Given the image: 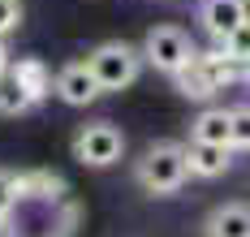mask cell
I'll return each instance as SVG.
<instances>
[{
    "label": "cell",
    "mask_w": 250,
    "mask_h": 237,
    "mask_svg": "<svg viewBox=\"0 0 250 237\" xmlns=\"http://www.w3.org/2000/svg\"><path fill=\"white\" fill-rule=\"evenodd\" d=\"M134 177H138V185H143L147 194H177V190L186 185V177H190L186 151H181L177 142H155V147L143 151Z\"/></svg>",
    "instance_id": "obj_1"
},
{
    "label": "cell",
    "mask_w": 250,
    "mask_h": 237,
    "mask_svg": "<svg viewBox=\"0 0 250 237\" xmlns=\"http://www.w3.org/2000/svg\"><path fill=\"white\" fill-rule=\"evenodd\" d=\"M86 69L95 74L100 91H125L143 74V52L121 43V39H112V43H100L95 52L86 56Z\"/></svg>",
    "instance_id": "obj_2"
},
{
    "label": "cell",
    "mask_w": 250,
    "mask_h": 237,
    "mask_svg": "<svg viewBox=\"0 0 250 237\" xmlns=\"http://www.w3.org/2000/svg\"><path fill=\"white\" fill-rule=\"evenodd\" d=\"M173 78H177V91H181L186 99H207V95L225 91L229 82L237 78V65L225 60L220 52H194V56H190V65L177 69Z\"/></svg>",
    "instance_id": "obj_3"
},
{
    "label": "cell",
    "mask_w": 250,
    "mask_h": 237,
    "mask_svg": "<svg viewBox=\"0 0 250 237\" xmlns=\"http://www.w3.org/2000/svg\"><path fill=\"white\" fill-rule=\"evenodd\" d=\"M121 151H125V138L112 121H91L74 134V159L86 168H108L121 159Z\"/></svg>",
    "instance_id": "obj_4"
},
{
    "label": "cell",
    "mask_w": 250,
    "mask_h": 237,
    "mask_svg": "<svg viewBox=\"0 0 250 237\" xmlns=\"http://www.w3.org/2000/svg\"><path fill=\"white\" fill-rule=\"evenodd\" d=\"M190 56H194V43H190V35L181 26H155V30H147V39H143V60L155 65L160 74L186 69Z\"/></svg>",
    "instance_id": "obj_5"
},
{
    "label": "cell",
    "mask_w": 250,
    "mask_h": 237,
    "mask_svg": "<svg viewBox=\"0 0 250 237\" xmlns=\"http://www.w3.org/2000/svg\"><path fill=\"white\" fill-rule=\"evenodd\" d=\"M52 91H56L69 108H86V104H95V99L104 95L100 82H95V74L86 69V60H69V65L52 78Z\"/></svg>",
    "instance_id": "obj_6"
},
{
    "label": "cell",
    "mask_w": 250,
    "mask_h": 237,
    "mask_svg": "<svg viewBox=\"0 0 250 237\" xmlns=\"http://www.w3.org/2000/svg\"><path fill=\"white\" fill-rule=\"evenodd\" d=\"M181 151H186V168H190V177H207V181H211V177H220V173L229 168V159H233V147L194 142V138H190Z\"/></svg>",
    "instance_id": "obj_7"
},
{
    "label": "cell",
    "mask_w": 250,
    "mask_h": 237,
    "mask_svg": "<svg viewBox=\"0 0 250 237\" xmlns=\"http://www.w3.org/2000/svg\"><path fill=\"white\" fill-rule=\"evenodd\" d=\"M9 78L18 82L35 104L52 91V74H48V65H43L39 56H18V60H9Z\"/></svg>",
    "instance_id": "obj_8"
},
{
    "label": "cell",
    "mask_w": 250,
    "mask_h": 237,
    "mask_svg": "<svg viewBox=\"0 0 250 237\" xmlns=\"http://www.w3.org/2000/svg\"><path fill=\"white\" fill-rule=\"evenodd\" d=\"M203 26H207V35L220 43V39H229L233 30L242 26V9H237V0H203Z\"/></svg>",
    "instance_id": "obj_9"
},
{
    "label": "cell",
    "mask_w": 250,
    "mask_h": 237,
    "mask_svg": "<svg viewBox=\"0 0 250 237\" xmlns=\"http://www.w3.org/2000/svg\"><path fill=\"white\" fill-rule=\"evenodd\" d=\"M207 237H250V207L246 203H225L211 211Z\"/></svg>",
    "instance_id": "obj_10"
},
{
    "label": "cell",
    "mask_w": 250,
    "mask_h": 237,
    "mask_svg": "<svg viewBox=\"0 0 250 237\" xmlns=\"http://www.w3.org/2000/svg\"><path fill=\"white\" fill-rule=\"evenodd\" d=\"M190 138L194 142L229 147V108H207V112H199V121L190 125Z\"/></svg>",
    "instance_id": "obj_11"
},
{
    "label": "cell",
    "mask_w": 250,
    "mask_h": 237,
    "mask_svg": "<svg viewBox=\"0 0 250 237\" xmlns=\"http://www.w3.org/2000/svg\"><path fill=\"white\" fill-rule=\"evenodd\" d=\"M30 108H35V99H30L22 86L9 78V69H4V74H0V117H22Z\"/></svg>",
    "instance_id": "obj_12"
},
{
    "label": "cell",
    "mask_w": 250,
    "mask_h": 237,
    "mask_svg": "<svg viewBox=\"0 0 250 237\" xmlns=\"http://www.w3.org/2000/svg\"><path fill=\"white\" fill-rule=\"evenodd\" d=\"M220 56H225V60H233L237 69L250 60V22H242L229 39H220Z\"/></svg>",
    "instance_id": "obj_13"
},
{
    "label": "cell",
    "mask_w": 250,
    "mask_h": 237,
    "mask_svg": "<svg viewBox=\"0 0 250 237\" xmlns=\"http://www.w3.org/2000/svg\"><path fill=\"white\" fill-rule=\"evenodd\" d=\"M229 147L250 151V104L246 108H229Z\"/></svg>",
    "instance_id": "obj_14"
},
{
    "label": "cell",
    "mask_w": 250,
    "mask_h": 237,
    "mask_svg": "<svg viewBox=\"0 0 250 237\" xmlns=\"http://www.w3.org/2000/svg\"><path fill=\"white\" fill-rule=\"evenodd\" d=\"M18 22H22V0H0V39L18 30Z\"/></svg>",
    "instance_id": "obj_15"
},
{
    "label": "cell",
    "mask_w": 250,
    "mask_h": 237,
    "mask_svg": "<svg viewBox=\"0 0 250 237\" xmlns=\"http://www.w3.org/2000/svg\"><path fill=\"white\" fill-rule=\"evenodd\" d=\"M13 207H18V185H13V173L0 168V220H4Z\"/></svg>",
    "instance_id": "obj_16"
},
{
    "label": "cell",
    "mask_w": 250,
    "mask_h": 237,
    "mask_svg": "<svg viewBox=\"0 0 250 237\" xmlns=\"http://www.w3.org/2000/svg\"><path fill=\"white\" fill-rule=\"evenodd\" d=\"M9 69V48H4V39H0V74Z\"/></svg>",
    "instance_id": "obj_17"
},
{
    "label": "cell",
    "mask_w": 250,
    "mask_h": 237,
    "mask_svg": "<svg viewBox=\"0 0 250 237\" xmlns=\"http://www.w3.org/2000/svg\"><path fill=\"white\" fill-rule=\"evenodd\" d=\"M237 9H242V22H250V0H237Z\"/></svg>",
    "instance_id": "obj_18"
},
{
    "label": "cell",
    "mask_w": 250,
    "mask_h": 237,
    "mask_svg": "<svg viewBox=\"0 0 250 237\" xmlns=\"http://www.w3.org/2000/svg\"><path fill=\"white\" fill-rule=\"evenodd\" d=\"M242 69H246V78H250V60H246V65H242Z\"/></svg>",
    "instance_id": "obj_19"
}]
</instances>
